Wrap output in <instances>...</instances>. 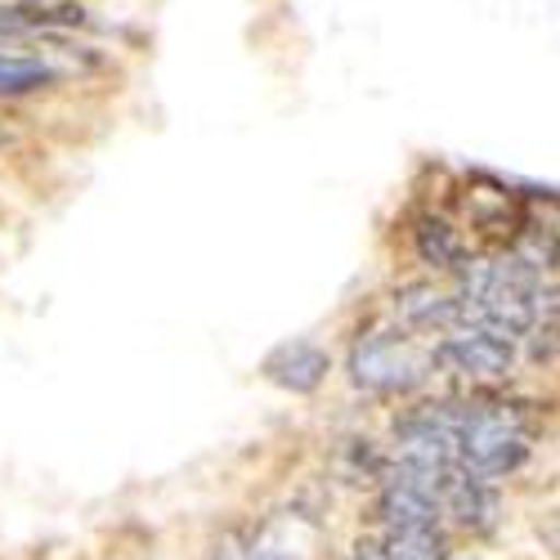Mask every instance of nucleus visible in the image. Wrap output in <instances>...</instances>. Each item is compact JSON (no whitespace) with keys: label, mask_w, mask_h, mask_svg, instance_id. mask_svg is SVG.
Listing matches in <instances>:
<instances>
[{"label":"nucleus","mask_w":560,"mask_h":560,"mask_svg":"<svg viewBox=\"0 0 560 560\" xmlns=\"http://www.w3.org/2000/svg\"><path fill=\"white\" fill-rule=\"evenodd\" d=\"M444 412H448L457 466H466L471 476L502 485L534 457L538 417L529 412V404L493 390H471L466 399H444Z\"/></svg>","instance_id":"1"},{"label":"nucleus","mask_w":560,"mask_h":560,"mask_svg":"<svg viewBox=\"0 0 560 560\" xmlns=\"http://www.w3.org/2000/svg\"><path fill=\"white\" fill-rule=\"evenodd\" d=\"M346 372L354 390L377 395V399H399V395L422 390L435 377V359H431L427 337L399 328L395 318H377L368 328H359V337L350 341Z\"/></svg>","instance_id":"2"},{"label":"nucleus","mask_w":560,"mask_h":560,"mask_svg":"<svg viewBox=\"0 0 560 560\" xmlns=\"http://www.w3.org/2000/svg\"><path fill=\"white\" fill-rule=\"evenodd\" d=\"M431 359H435V372H444V377L471 390H493L516 377L521 341H511L493 328H480V323H457V328L431 337Z\"/></svg>","instance_id":"3"},{"label":"nucleus","mask_w":560,"mask_h":560,"mask_svg":"<svg viewBox=\"0 0 560 560\" xmlns=\"http://www.w3.org/2000/svg\"><path fill=\"white\" fill-rule=\"evenodd\" d=\"M318 521L301 511H273V516L229 529L215 542V560H314L318 551Z\"/></svg>","instance_id":"4"},{"label":"nucleus","mask_w":560,"mask_h":560,"mask_svg":"<svg viewBox=\"0 0 560 560\" xmlns=\"http://www.w3.org/2000/svg\"><path fill=\"white\" fill-rule=\"evenodd\" d=\"M59 45H36V36L0 40V100H27L63 81V68L55 63Z\"/></svg>","instance_id":"5"},{"label":"nucleus","mask_w":560,"mask_h":560,"mask_svg":"<svg viewBox=\"0 0 560 560\" xmlns=\"http://www.w3.org/2000/svg\"><path fill=\"white\" fill-rule=\"evenodd\" d=\"M332 372V354L323 350L318 341H305V337H292V341H278L265 359H260V377L288 395H314L323 390Z\"/></svg>","instance_id":"6"},{"label":"nucleus","mask_w":560,"mask_h":560,"mask_svg":"<svg viewBox=\"0 0 560 560\" xmlns=\"http://www.w3.org/2000/svg\"><path fill=\"white\" fill-rule=\"evenodd\" d=\"M390 318L417 337H440V332L457 328L462 310H457V296L435 283H404L390 301Z\"/></svg>","instance_id":"7"},{"label":"nucleus","mask_w":560,"mask_h":560,"mask_svg":"<svg viewBox=\"0 0 560 560\" xmlns=\"http://www.w3.org/2000/svg\"><path fill=\"white\" fill-rule=\"evenodd\" d=\"M412 252H417V260H422L427 269H435V273H453L466 256H471V252H466L462 233L444 215H435V211L412 220Z\"/></svg>","instance_id":"8"},{"label":"nucleus","mask_w":560,"mask_h":560,"mask_svg":"<svg viewBox=\"0 0 560 560\" xmlns=\"http://www.w3.org/2000/svg\"><path fill=\"white\" fill-rule=\"evenodd\" d=\"M377 556L382 560H453L448 538L440 521H412V525H390L377 529Z\"/></svg>","instance_id":"9"},{"label":"nucleus","mask_w":560,"mask_h":560,"mask_svg":"<svg viewBox=\"0 0 560 560\" xmlns=\"http://www.w3.org/2000/svg\"><path fill=\"white\" fill-rule=\"evenodd\" d=\"M341 560H382V556H377V542H363V547H354V551L341 556Z\"/></svg>","instance_id":"10"},{"label":"nucleus","mask_w":560,"mask_h":560,"mask_svg":"<svg viewBox=\"0 0 560 560\" xmlns=\"http://www.w3.org/2000/svg\"><path fill=\"white\" fill-rule=\"evenodd\" d=\"M10 5H59V0H10Z\"/></svg>","instance_id":"11"},{"label":"nucleus","mask_w":560,"mask_h":560,"mask_svg":"<svg viewBox=\"0 0 560 560\" xmlns=\"http://www.w3.org/2000/svg\"><path fill=\"white\" fill-rule=\"evenodd\" d=\"M0 144H5V135H0Z\"/></svg>","instance_id":"12"}]
</instances>
